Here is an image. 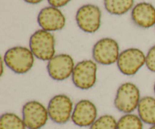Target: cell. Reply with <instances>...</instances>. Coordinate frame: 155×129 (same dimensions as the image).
<instances>
[{"instance_id": "cell-3", "label": "cell", "mask_w": 155, "mask_h": 129, "mask_svg": "<svg viewBox=\"0 0 155 129\" xmlns=\"http://www.w3.org/2000/svg\"><path fill=\"white\" fill-rule=\"evenodd\" d=\"M142 97L139 88L135 83L127 82L118 87L114 104L117 110L124 114L137 110Z\"/></svg>"}, {"instance_id": "cell-23", "label": "cell", "mask_w": 155, "mask_h": 129, "mask_svg": "<svg viewBox=\"0 0 155 129\" xmlns=\"http://www.w3.org/2000/svg\"><path fill=\"white\" fill-rule=\"evenodd\" d=\"M149 129H155V125H151V127H150Z\"/></svg>"}, {"instance_id": "cell-13", "label": "cell", "mask_w": 155, "mask_h": 129, "mask_svg": "<svg viewBox=\"0 0 155 129\" xmlns=\"http://www.w3.org/2000/svg\"><path fill=\"white\" fill-rule=\"evenodd\" d=\"M131 18L137 27L151 28L155 26V7L146 2L138 3L132 9Z\"/></svg>"}, {"instance_id": "cell-9", "label": "cell", "mask_w": 155, "mask_h": 129, "mask_svg": "<svg viewBox=\"0 0 155 129\" xmlns=\"http://www.w3.org/2000/svg\"><path fill=\"white\" fill-rule=\"evenodd\" d=\"M75 61L71 54H58L47 62V72L54 81H64L72 76Z\"/></svg>"}, {"instance_id": "cell-19", "label": "cell", "mask_w": 155, "mask_h": 129, "mask_svg": "<svg viewBox=\"0 0 155 129\" xmlns=\"http://www.w3.org/2000/svg\"><path fill=\"white\" fill-rule=\"evenodd\" d=\"M145 66L151 73H155V45L151 47L147 52Z\"/></svg>"}, {"instance_id": "cell-25", "label": "cell", "mask_w": 155, "mask_h": 129, "mask_svg": "<svg viewBox=\"0 0 155 129\" xmlns=\"http://www.w3.org/2000/svg\"><path fill=\"white\" fill-rule=\"evenodd\" d=\"M154 27H155V26H154Z\"/></svg>"}, {"instance_id": "cell-7", "label": "cell", "mask_w": 155, "mask_h": 129, "mask_svg": "<svg viewBox=\"0 0 155 129\" xmlns=\"http://www.w3.org/2000/svg\"><path fill=\"white\" fill-rule=\"evenodd\" d=\"M145 60L146 54L143 51L137 48H129L121 51L117 66L121 73L132 76L145 66Z\"/></svg>"}, {"instance_id": "cell-2", "label": "cell", "mask_w": 155, "mask_h": 129, "mask_svg": "<svg viewBox=\"0 0 155 129\" xmlns=\"http://www.w3.org/2000/svg\"><path fill=\"white\" fill-rule=\"evenodd\" d=\"M29 48L36 59L48 62L56 54L54 35L42 29L36 30L30 36Z\"/></svg>"}, {"instance_id": "cell-11", "label": "cell", "mask_w": 155, "mask_h": 129, "mask_svg": "<svg viewBox=\"0 0 155 129\" xmlns=\"http://www.w3.org/2000/svg\"><path fill=\"white\" fill-rule=\"evenodd\" d=\"M98 117L96 105L90 100L82 99L74 105L71 121L80 128H89Z\"/></svg>"}, {"instance_id": "cell-22", "label": "cell", "mask_w": 155, "mask_h": 129, "mask_svg": "<svg viewBox=\"0 0 155 129\" xmlns=\"http://www.w3.org/2000/svg\"><path fill=\"white\" fill-rule=\"evenodd\" d=\"M24 1L26 2L27 3H29V4L36 5V4H39V3L42 2L43 0H24Z\"/></svg>"}, {"instance_id": "cell-24", "label": "cell", "mask_w": 155, "mask_h": 129, "mask_svg": "<svg viewBox=\"0 0 155 129\" xmlns=\"http://www.w3.org/2000/svg\"><path fill=\"white\" fill-rule=\"evenodd\" d=\"M154 95H155V82L154 84Z\"/></svg>"}, {"instance_id": "cell-1", "label": "cell", "mask_w": 155, "mask_h": 129, "mask_svg": "<svg viewBox=\"0 0 155 129\" xmlns=\"http://www.w3.org/2000/svg\"><path fill=\"white\" fill-rule=\"evenodd\" d=\"M6 67L18 75L30 72L35 62V56L30 48L15 46L8 49L2 57Z\"/></svg>"}, {"instance_id": "cell-20", "label": "cell", "mask_w": 155, "mask_h": 129, "mask_svg": "<svg viewBox=\"0 0 155 129\" xmlns=\"http://www.w3.org/2000/svg\"><path fill=\"white\" fill-rule=\"evenodd\" d=\"M71 0H48V4L56 8H61L68 5Z\"/></svg>"}, {"instance_id": "cell-4", "label": "cell", "mask_w": 155, "mask_h": 129, "mask_svg": "<svg viewBox=\"0 0 155 129\" xmlns=\"http://www.w3.org/2000/svg\"><path fill=\"white\" fill-rule=\"evenodd\" d=\"M98 63L94 60L86 59L76 63L71 79L74 86L80 90H89L97 82Z\"/></svg>"}, {"instance_id": "cell-15", "label": "cell", "mask_w": 155, "mask_h": 129, "mask_svg": "<svg viewBox=\"0 0 155 129\" xmlns=\"http://www.w3.org/2000/svg\"><path fill=\"white\" fill-rule=\"evenodd\" d=\"M135 0H104L105 10L113 15H125L134 7Z\"/></svg>"}, {"instance_id": "cell-21", "label": "cell", "mask_w": 155, "mask_h": 129, "mask_svg": "<svg viewBox=\"0 0 155 129\" xmlns=\"http://www.w3.org/2000/svg\"><path fill=\"white\" fill-rule=\"evenodd\" d=\"M5 66L6 67V65H5V63L4 60H3L2 57H1V71H0V76H2L3 74H4Z\"/></svg>"}, {"instance_id": "cell-12", "label": "cell", "mask_w": 155, "mask_h": 129, "mask_svg": "<svg viewBox=\"0 0 155 129\" xmlns=\"http://www.w3.org/2000/svg\"><path fill=\"white\" fill-rule=\"evenodd\" d=\"M41 29L48 32L61 30L66 24V18L58 8L47 6L41 9L37 17Z\"/></svg>"}, {"instance_id": "cell-17", "label": "cell", "mask_w": 155, "mask_h": 129, "mask_svg": "<svg viewBox=\"0 0 155 129\" xmlns=\"http://www.w3.org/2000/svg\"><path fill=\"white\" fill-rule=\"evenodd\" d=\"M144 122L138 114L127 113L117 120V129H143Z\"/></svg>"}, {"instance_id": "cell-8", "label": "cell", "mask_w": 155, "mask_h": 129, "mask_svg": "<svg viewBox=\"0 0 155 129\" xmlns=\"http://www.w3.org/2000/svg\"><path fill=\"white\" fill-rule=\"evenodd\" d=\"M23 120L27 129H41L49 119L48 109L38 101H29L22 107Z\"/></svg>"}, {"instance_id": "cell-5", "label": "cell", "mask_w": 155, "mask_h": 129, "mask_svg": "<svg viewBox=\"0 0 155 129\" xmlns=\"http://www.w3.org/2000/svg\"><path fill=\"white\" fill-rule=\"evenodd\" d=\"M74 108L73 101L64 94L53 96L47 106L49 119L58 125H64L71 120Z\"/></svg>"}, {"instance_id": "cell-16", "label": "cell", "mask_w": 155, "mask_h": 129, "mask_svg": "<svg viewBox=\"0 0 155 129\" xmlns=\"http://www.w3.org/2000/svg\"><path fill=\"white\" fill-rule=\"evenodd\" d=\"M0 129H27L23 118L14 113H5L0 117Z\"/></svg>"}, {"instance_id": "cell-18", "label": "cell", "mask_w": 155, "mask_h": 129, "mask_svg": "<svg viewBox=\"0 0 155 129\" xmlns=\"http://www.w3.org/2000/svg\"><path fill=\"white\" fill-rule=\"evenodd\" d=\"M89 129H117V120L110 114L98 116Z\"/></svg>"}, {"instance_id": "cell-14", "label": "cell", "mask_w": 155, "mask_h": 129, "mask_svg": "<svg viewBox=\"0 0 155 129\" xmlns=\"http://www.w3.org/2000/svg\"><path fill=\"white\" fill-rule=\"evenodd\" d=\"M138 116L144 124L155 125V97L145 96L142 98L137 108Z\"/></svg>"}, {"instance_id": "cell-6", "label": "cell", "mask_w": 155, "mask_h": 129, "mask_svg": "<svg viewBox=\"0 0 155 129\" xmlns=\"http://www.w3.org/2000/svg\"><path fill=\"white\" fill-rule=\"evenodd\" d=\"M120 51L118 42L112 38L105 37L97 41L92 48V60L98 64L110 66L117 63Z\"/></svg>"}, {"instance_id": "cell-10", "label": "cell", "mask_w": 155, "mask_h": 129, "mask_svg": "<svg viewBox=\"0 0 155 129\" xmlns=\"http://www.w3.org/2000/svg\"><path fill=\"white\" fill-rule=\"evenodd\" d=\"M77 26L86 33H94L99 30L101 23V11L92 4L82 5L76 14Z\"/></svg>"}]
</instances>
